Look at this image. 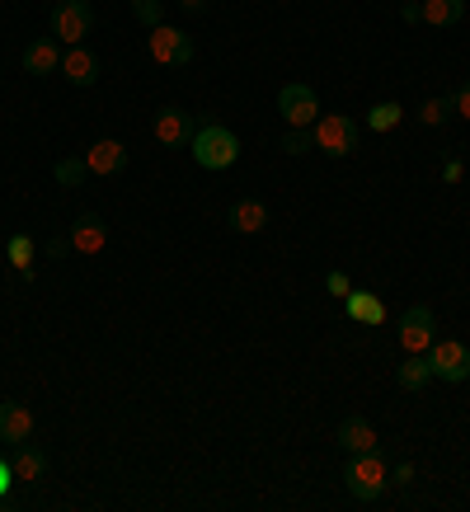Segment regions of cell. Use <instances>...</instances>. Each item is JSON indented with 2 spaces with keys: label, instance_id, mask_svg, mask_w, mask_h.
<instances>
[{
  "label": "cell",
  "instance_id": "cell-32",
  "mask_svg": "<svg viewBox=\"0 0 470 512\" xmlns=\"http://www.w3.org/2000/svg\"><path fill=\"white\" fill-rule=\"evenodd\" d=\"M66 249H71V240H47V254H52V259H66Z\"/></svg>",
  "mask_w": 470,
  "mask_h": 512
},
{
  "label": "cell",
  "instance_id": "cell-20",
  "mask_svg": "<svg viewBox=\"0 0 470 512\" xmlns=\"http://www.w3.org/2000/svg\"><path fill=\"white\" fill-rule=\"evenodd\" d=\"M395 381H400V390H423V386H428V381H433L428 353H409L405 362H400V372H395Z\"/></svg>",
  "mask_w": 470,
  "mask_h": 512
},
{
  "label": "cell",
  "instance_id": "cell-30",
  "mask_svg": "<svg viewBox=\"0 0 470 512\" xmlns=\"http://www.w3.org/2000/svg\"><path fill=\"white\" fill-rule=\"evenodd\" d=\"M461 174H466V165H461V160H447V165H442V179H447V184H456Z\"/></svg>",
  "mask_w": 470,
  "mask_h": 512
},
{
  "label": "cell",
  "instance_id": "cell-11",
  "mask_svg": "<svg viewBox=\"0 0 470 512\" xmlns=\"http://www.w3.org/2000/svg\"><path fill=\"white\" fill-rule=\"evenodd\" d=\"M29 433H33L29 404H19V400L0 404V442H5V447H19V442H29Z\"/></svg>",
  "mask_w": 470,
  "mask_h": 512
},
{
  "label": "cell",
  "instance_id": "cell-7",
  "mask_svg": "<svg viewBox=\"0 0 470 512\" xmlns=\"http://www.w3.org/2000/svg\"><path fill=\"white\" fill-rule=\"evenodd\" d=\"M395 339L405 353H428V343L438 339V315L428 311V306H409L400 315V325H395Z\"/></svg>",
  "mask_w": 470,
  "mask_h": 512
},
{
  "label": "cell",
  "instance_id": "cell-22",
  "mask_svg": "<svg viewBox=\"0 0 470 512\" xmlns=\"http://www.w3.org/2000/svg\"><path fill=\"white\" fill-rule=\"evenodd\" d=\"M400 118H405V109H400L395 99H386V104H372V113H367V127H372V132H391Z\"/></svg>",
  "mask_w": 470,
  "mask_h": 512
},
{
  "label": "cell",
  "instance_id": "cell-12",
  "mask_svg": "<svg viewBox=\"0 0 470 512\" xmlns=\"http://www.w3.org/2000/svg\"><path fill=\"white\" fill-rule=\"evenodd\" d=\"M62 71H66V80L71 85H80V90H90L94 80H99V57H94L90 47H66L62 52Z\"/></svg>",
  "mask_w": 470,
  "mask_h": 512
},
{
  "label": "cell",
  "instance_id": "cell-18",
  "mask_svg": "<svg viewBox=\"0 0 470 512\" xmlns=\"http://www.w3.org/2000/svg\"><path fill=\"white\" fill-rule=\"evenodd\" d=\"M344 311H348V320H358V325H381V320H386V301L376 292H358V287H353V292L344 296Z\"/></svg>",
  "mask_w": 470,
  "mask_h": 512
},
{
  "label": "cell",
  "instance_id": "cell-17",
  "mask_svg": "<svg viewBox=\"0 0 470 512\" xmlns=\"http://www.w3.org/2000/svg\"><path fill=\"white\" fill-rule=\"evenodd\" d=\"M85 165H90V174H118V170H127V146H123V141H113V137L94 141L90 151H85Z\"/></svg>",
  "mask_w": 470,
  "mask_h": 512
},
{
  "label": "cell",
  "instance_id": "cell-2",
  "mask_svg": "<svg viewBox=\"0 0 470 512\" xmlns=\"http://www.w3.org/2000/svg\"><path fill=\"white\" fill-rule=\"evenodd\" d=\"M344 484L358 503H376V498L391 489V470H386V461H381L376 451H358V456H348Z\"/></svg>",
  "mask_w": 470,
  "mask_h": 512
},
{
  "label": "cell",
  "instance_id": "cell-29",
  "mask_svg": "<svg viewBox=\"0 0 470 512\" xmlns=\"http://www.w3.org/2000/svg\"><path fill=\"white\" fill-rule=\"evenodd\" d=\"M391 484H395V489H409V484H414V466H409V461H400V466L391 470Z\"/></svg>",
  "mask_w": 470,
  "mask_h": 512
},
{
  "label": "cell",
  "instance_id": "cell-13",
  "mask_svg": "<svg viewBox=\"0 0 470 512\" xmlns=\"http://www.w3.org/2000/svg\"><path fill=\"white\" fill-rule=\"evenodd\" d=\"M334 437H339V447L353 451V456H358V451H381V437H376V428L362 419V414H348Z\"/></svg>",
  "mask_w": 470,
  "mask_h": 512
},
{
  "label": "cell",
  "instance_id": "cell-34",
  "mask_svg": "<svg viewBox=\"0 0 470 512\" xmlns=\"http://www.w3.org/2000/svg\"><path fill=\"white\" fill-rule=\"evenodd\" d=\"M278 5H287V0H278Z\"/></svg>",
  "mask_w": 470,
  "mask_h": 512
},
{
  "label": "cell",
  "instance_id": "cell-8",
  "mask_svg": "<svg viewBox=\"0 0 470 512\" xmlns=\"http://www.w3.org/2000/svg\"><path fill=\"white\" fill-rule=\"evenodd\" d=\"M146 47H151V57H156L160 66H188L193 62V43H188V33L170 29V24H156L151 38H146Z\"/></svg>",
  "mask_w": 470,
  "mask_h": 512
},
{
  "label": "cell",
  "instance_id": "cell-27",
  "mask_svg": "<svg viewBox=\"0 0 470 512\" xmlns=\"http://www.w3.org/2000/svg\"><path fill=\"white\" fill-rule=\"evenodd\" d=\"M325 287H329V296H339V301H344V296L353 292V282H348V273H339V268H334V273L325 278Z\"/></svg>",
  "mask_w": 470,
  "mask_h": 512
},
{
  "label": "cell",
  "instance_id": "cell-25",
  "mask_svg": "<svg viewBox=\"0 0 470 512\" xmlns=\"http://www.w3.org/2000/svg\"><path fill=\"white\" fill-rule=\"evenodd\" d=\"M447 118H452V104H447V99H423L419 104V123L423 127H442Z\"/></svg>",
  "mask_w": 470,
  "mask_h": 512
},
{
  "label": "cell",
  "instance_id": "cell-28",
  "mask_svg": "<svg viewBox=\"0 0 470 512\" xmlns=\"http://www.w3.org/2000/svg\"><path fill=\"white\" fill-rule=\"evenodd\" d=\"M447 104H452V113H461V118H466V123H470V80H466V85H461V90L452 94V99H447Z\"/></svg>",
  "mask_w": 470,
  "mask_h": 512
},
{
  "label": "cell",
  "instance_id": "cell-10",
  "mask_svg": "<svg viewBox=\"0 0 470 512\" xmlns=\"http://www.w3.org/2000/svg\"><path fill=\"white\" fill-rule=\"evenodd\" d=\"M109 245V226L99 212H80L76 226H71V249L76 254H99V249Z\"/></svg>",
  "mask_w": 470,
  "mask_h": 512
},
{
  "label": "cell",
  "instance_id": "cell-1",
  "mask_svg": "<svg viewBox=\"0 0 470 512\" xmlns=\"http://www.w3.org/2000/svg\"><path fill=\"white\" fill-rule=\"evenodd\" d=\"M188 151H193V160L203 170H231L235 160H240V137L221 123H203L193 132V141H188Z\"/></svg>",
  "mask_w": 470,
  "mask_h": 512
},
{
  "label": "cell",
  "instance_id": "cell-4",
  "mask_svg": "<svg viewBox=\"0 0 470 512\" xmlns=\"http://www.w3.org/2000/svg\"><path fill=\"white\" fill-rule=\"evenodd\" d=\"M428 367H433V381L461 386V381H470V348L461 339H433L428 343Z\"/></svg>",
  "mask_w": 470,
  "mask_h": 512
},
{
  "label": "cell",
  "instance_id": "cell-14",
  "mask_svg": "<svg viewBox=\"0 0 470 512\" xmlns=\"http://www.w3.org/2000/svg\"><path fill=\"white\" fill-rule=\"evenodd\" d=\"M226 221H231L235 235H259L268 226V207L259 198H235L231 212H226Z\"/></svg>",
  "mask_w": 470,
  "mask_h": 512
},
{
  "label": "cell",
  "instance_id": "cell-23",
  "mask_svg": "<svg viewBox=\"0 0 470 512\" xmlns=\"http://www.w3.org/2000/svg\"><path fill=\"white\" fill-rule=\"evenodd\" d=\"M85 174H90V165H85V156H66V160H57V170H52V179H57V184L62 188H76L80 179H85Z\"/></svg>",
  "mask_w": 470,
  "mask_h": 512
},
{
  "label": "cell",
  "instance_id": "cell-24",
  "mask_svg": "<svg viewBox=\"0 0 470 512\" xmlns=\"http://www.w3.org/2000/svg\"><path fill=\"white\" fill-rule=\"evenodd\" d=\"M278 146L287 151V156H306V151L315 146V137H311V127H287Z\"/></svg>",
  "mask_w": 470,
  "mask_h": 512
},
{
  "label": "cell",
  "instance_id": "cell-6",
  "mask_svg": "<svg viewBox=\"0 0 470 512\" xmlns=\"http://www.w3.org/2000/svg\"><path fill=\"white\" fill-rule=\"evenodd\" d=\"M278 113L287 127H315V118H320V99H315L311 85H301V80H292V85H282L278 90Z\"/></svg>",
  "mask_w": 470,
  "mask_h": 512
},
{
  "label": "cell",
  "instance_id": "cell-9",
  "mask_svg": "<svg viewBox=\"0 0 470 512\" xmlns=\"http://www.w3.org/2000/svg\"><path fill=\"white\" fill-rule=\"evenodd\" d=\"M151 132H156L160 146H188L198 127H193V118H188L184 109H160L156 123H151Z\"/></svg>",
  "mask_w": 470,
  "mask_h": 512
},
{
  "label": "cell",
  "instance_id": "cell-26",
  "mask_svg": "<svg viewBox=\"0 0 470 512\" xmlns=\"http://www.w3.org/2000/svg\"><path fill=\"white\" fill-rule=\"evenodd\" d=\"M132 15H137L146 29H156V24H165V0H132Z\"/></svg>",
  "mask_w": 470,
  "mask_h": 512
},
{
  "label": "cell",
  "instance_id": "cell-19",
  "mask_svg": "<svg viewBox=\"0 0 470 512\" xmlns=\"http://www.w3.org/2000/svg\"><path fill=\"white\" fill-rule=\"evenodd\" d=\"M466 19V0H423V24L433 29H452Z\"/></svg>",
  "mask_w": 470,
  "mask_h": 512
},
{
  "label": "cell",
  "instance_id": "cell-31",
  "mask_svg": "<svg viewBox=\"0 0 470 512\" xmlns=\"http://www.w3.org/2000/svg\"><path fill=\"white\" fill-rule=\"evenodd\" d=\"M10 480H15V470H10V461H0V498L10 494Z\"/></svg>",
  "mask_w": 470,
  "mask_h": 512
},
{
  "label": "cell",
  "instance_id": "cell-3",
  "mask_svg": "<svg viewBox=\"0 0 470 512\" xmlns=\"http://www.w3.org/2000/svg\"><path fill=\"white\" fill-rule=\"evenodd\" d=\"M311 137H315V151H325V156H334V160L358 151V123H353L348 113H325V118H315Z\"/></svg>",
  "mask_w": 470,
  "mask_h": 512
},
{
  "label": "cell",
  "instance_id": "cell-16",
  "mask_svg": "<svg viewBox=\"0 0 470 512\" xmlns=\"http://www.w3.org/2000/svg\"><path fill=\"white\" fill-rule=\"evenodd\" d=\"M10 470H15V480L24 484H38L47 475V447H33V442H19L10 451Z\"/></svg>",
  "mask_w": 470,
  "mask_h": 512
},
{
  "label": "cell",
  "instance_id": "cell-15",
  "mask_svg": "<svg viewBox=\"0 0 470 512\" xmlns=\"http://www.w3.org/2000/svg\"><path fill=\"white\" fill-rule=\"evenodd\" d=\"M24 71H29V76L62 71V47H57V38H33V43L24 47Z\"/></svg>",
  "mask_w": 470,
  "mask_h": 512
},
{
  "label": "cell",
  "instance_id": "cell-33",
  "mask_svg": "<svg viewBox=\"0 0 470 512\" xmlns=\"http://www.w3.org/2000/svg\"><path fill=\"white\" fill-rule=\"evenodd\" d=\"M203 5H207V0H179V10H188V15H198Z\"/></svg>",
  "mask_w": 470,
  "mask_h": 512
},
{
  "label": "cell",
  "instance_id": "cell-5",
  "mask_svg": "<svg viewBox=\"0 0 470 512\" xmlns=\"http://www.w3.org/2000/svg\"><path fill=\"white\" fill-rule=\"evenodd\" d=\"M94 29V5L90 0H57L52 5V38L76 47L85 33Z\"/></svg>",
  "mask_w": 470,
  "mask_h": 512
},
{
  "label": "cell",
  "instance_id": "cell-21",
  "mask_svg": "<svg viewBox=\"0 0 470 512\" xmlns=\"http://www.w3.org/2000/svg\"><path fill=\"white\" fill-rule=\"evenodd\" d=\"M5 259L24 273V278H33V240L29 235H10V245H5Z\"/></svg>",
  "mask_w": 470,
  "mask_h": 512
}]
</instances>
